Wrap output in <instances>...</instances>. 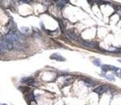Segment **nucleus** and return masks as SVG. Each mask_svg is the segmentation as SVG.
Masks as SVG:
<instances>
[{
	"label": "nucleus",
	"instance_id": "nucleus-5",
	"mask_svg": "<svg viewBox=\"0 0 121 105\" xmlns=\"http://www.w3.org/2000/svg\"><path fill=\"white\" fill-rule=\"evenodd\" d=\"M22 83H26L28 85H31V86H34L35 84V81L33 78L31 77H26V78H23L22 79Z\"/></svg>",
	"mask_w": 121,
	"mask_h": 105
},
{
	"label": "nucleus",
	"instance_id": "nucleus-13",
	"mask_svg": "<svg viewBox=\"0 0 121 105\" xmlns=\"http://www.w3.org/2000/svg\"><path fill=\"white\" fill-rule=\"evenodd\" d=\"M116 51H117V52H121V48H119Z\"/></svg>",
	"mask_w": 121,
	"mask_h": 105
},
{
	"label": "nucleus",
	"instance_id": "nucleus-12",
	"mask_svg": "<svg viewBox=\"0 0 121 105\" xmlns=\"http://www.w3.org/2000/svg\"><path fill=\"white\" fill-rule=\"evenodd\" d=\"M3 50H1V49H0V55H3Z\"/></svg>",
	"mask_w": 121,
	"mask_h": 105
},
{
	"label": "nucleus",
	"instance_id": "nucleus-10",
	"mask_svg": "<svg viewBox=\"0 0 121 105\" xmlns=\"http://www.w3.org/2000/svg\"><path fill=\"white\" fill-rule=\"evenodd\" d=\"M106 78L108 79V80L110 81H114L115 80V77L113 76V75H106Z\"/></svg>",
	"mask_w": 121,
	"mask_h": 105
},
{
	"label": "nucleus",
	"instance_id": "nucleus-14",
	"mask_svg": "<svg viewBox=\"0 0 121 105\" xmlns=\"http://www.w3.org/2000/svg\"><path fill=\"white\" fill-rule=\"evenodd\" d=\"M118 61L120 62V63H121V59H118Z\"/></svg>",
	"mask_w": 121,
	"mask_h": 105
},
{
	"label": "nucleus",
	"instance_id": "nucleus-1",
	"mask_svg": "<svg viewBox=\"0 0 121 105\" xmlns=\"http://www.w3.org/2000/svg\"><path fill=\"white\" fill-rule=\"evenodd\" d=\"M14 48V46L11 42L7 39H0V49L1 50L11 51Z\"/></svg>",
	"mask_w": 121,
	"mask_h": 105
},
{
	"label": "nucleus",
	"instance_id": "nucleus-2",
	"mask_svg": "<svg viewBox=\"0 0 121 105\" xmlns=\"http://www.w3.org/2000/svg\"><path fill=\"white\" fill-rule=\"evenodd\" d=\"M109 89H110L109 86L106 85V84H103V85H99V86H98V87H96L93 91H94V92H95V93L100 95V94L105 93V92H108Z\"/></svg>",
	"mask_w": 121,
	"mask_h": 105
},
{
	"label": "nucleus",
	"instance_id": "nucleus-11",
	"mask_svg": "<svg viewBox=\"0 0 121 105\" xmlns=\"http://www.w3.org/2000/svg\"><path fill=\"white\" fill-rule=\"evenodd\" d=\"M93 63L95 66H100V62L99 59H95V60H93Z\"/></svg>",
	"mask_w": 121,
	"mask_h": 105
},
{
	"label": "nucleus",
	"instance_id": "nucleus-9",
	"mask_svg": "<svg viewBox=\"0 0 121 105\" xmlns=\"http://www.w3.org/2000/svg\"><path fill=\"white\" fill-rule=\"evenodd\" d=\"M101 68H102V71H110V70H109V67H108V65H107V64H104V65H102Z\"/></svg>",
	"mask_w": 121,
	"mask_h": 105
},
{
	"label": "nucleus",
	"instance_id": "nucleus-15",
	"mask_svg": "<svg viewBox=\"0 0 121 105\" xmlns=\"http://www.w3.org/2000/svg\"><path fill=\"white\" fill-rule=\"evenodd\" d=\"M3 105H7V104H3Z\"/></svg>",
	"mask_w": 121,
	"mask_h": 105
},
{
	"label": "nucleus",
	"instance_id": "nucleus-7",
	"mask_svg": "<svg viewBox=\"0 0 121 105\" xmlns=\"http://www.w3.org/2000/svg\"><path fill=\"white\" fill-rule=\"evenodd\" d=\"M51 59H54V60H56V61H59V62H62V61H65V60H66V59L63 58L62 55H61L60 54H59V53H55V54H53L52 56H51Z\"/></svg>",
	"mask_w": 121,
	"mask_h": 105
},
{
	"label": "nucleus",
	"instance_id": "nucleus-6",
	"mask_svg": "<svg viewBox=\"0 0 121 105\" xmlns=\"http://www.w3.org/2000/svg\"><path fill=\"white\" fill-rule=\"evenodd\" d=\"M67 36L70 39H71L72 41H75L78 39V36L72 30H70L67 32Z\"/></svg>",
	"mask_w": 121,
	"mask_h": 105
},
{
	"label": "nucleus",
	"instance_id": "nucleus-4",
	"mask_svg": "<svg viewBox=\"0 0 121 105\" xmlns=\"http://www.w3.org/2000/svg\"><path fill=\"white\" fill-rule=\"evenodd\" d=\"M83 45L86 47H89L91 49H97V50H99V44L96 42H87V41L83 40Z\"/></svg>",
	"mask_w": 121,
	"mask_h": 105
},
{
	"label": "nucleus",
	"instance_id": "nucleus-8",
	"mask_svg": "<svg viewBox=\"0 0 121 105\" xmlns=\"http://www.w3.org/2000/svg\"><path fill=\"white\" fill-rule=\"evenodd\" d=\"M84 82H85V83L87 84V86H89V87H91V86H94L95 85V83H94L93 81H92L91 79H86L84 80Z\"/></svg>",
	"mask_w": 121,
	"mask_h": 105
},
{
	"label": "nucleus",
	"instance_id": "nucleus-3",
	"mask_svg": "<svg viewBox=\"0 0 121 105\" xmlns=\"http://www.w3.org/2000/svg\"><path fill=\"white\" fill-rule=\"evenodd\" d=\"M5 39H7V40H9L10 42H11V43H15V42H18V41L19 40L18 36L15 34V33H14L12 31L8 33L7 35L5 36Z\"/></svg>",
	"mask_w": 121,
	"mask_h": 105
}]
</instances>
